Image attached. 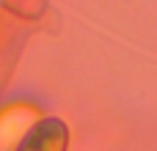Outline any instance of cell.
I'll return each instance as SVG.
<instances>
[{
  "label": "cell",
  "mask_w": 157,
  "mask_h": 151,
  "mask_svg": "<svg viewBox=\"0 0 157 151\" xmlns=\"http://www.w3.org/2000/svg\"><path fill=\"white\" fill-rule=\"evenodd\" d=\"M69 146V129L61 118H41L36 121L14 151H66Z\"/></svg>",
  "instance_id": "obj_1"
}]
</instances>
